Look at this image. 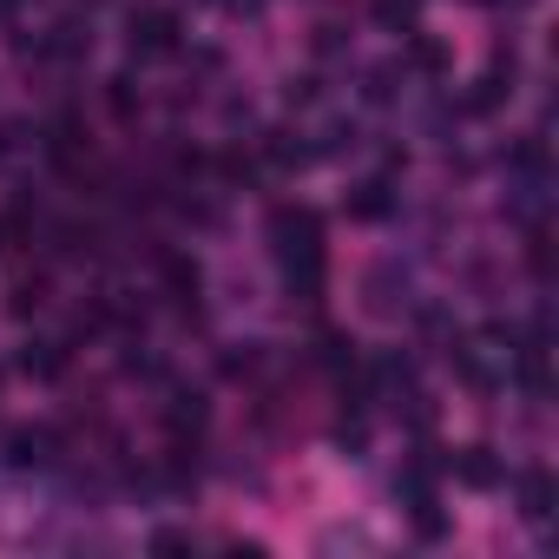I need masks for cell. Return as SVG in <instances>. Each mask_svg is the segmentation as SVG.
Listing matches in <instances>:
<instances>
[{
	"label": "cell",
	"mask_w": 559,
	"mask_h": 559,
	"mask_svg": "<svg viewBox=\"0 0 559 559\" xmlns=\"http://www.w3.org/2000/svg\"><path fill=\"white\" fill-rule=\"evenodd\" d=\"M53 448H60V435H53V428H21V435L8 441L14 467H47V461H53Z\"/></svg>",
	"instance_id": "obj_3"
},
{
	"label": "cell",
	"mask_w": 559,
	"mask_h": 559,
	"mask_svg": "<svg viewBox=\"0 0 559 559\" xmlns=\"http://www.w3.org/2000/svg\"><path fill=\"white\" fill-rule=\"evenodd\" d=\"M270 250H276V270H284L290 297L317 304L323 263H330V250H323V217H317L310 204H284V211L270 217Z\"/></svg>",
	"instance_id": "obj_1"
},
{
	"label": "cell",
	"mask_w": 559,
	"mask_h": 559,
	"mask_svg": "<svg viewBox=\"0 0 559 559\" xmlns=\"http://www.w3.org/2000/svg\"><path fill=\"white\" fill-rule=\"evenodd\" d=\"M520 513H526L533 526H539V520L552 513V480H546L539 467H526V474H520Z\"/></svg>",
	"instance_id": "obj_4"
},
{
	"label": "cell",
	"mask_w": 559,
	"mask_h": 559,
	"mask_svg": "<svg viewBox=\"0 0 559 559\" xmlns=\"http://www.w3.org/2000/svg\"><path fill=\"white\" fill-rule=\"evenodd\" d=\"M461 480H467V487H493V480H500V467L487 461V448H467V454H461Z\"/></svg>",
	"instance_id": "obj_5"
},
{
	"label": "cell",
	"mask_w": 559,
	"mask_h": 559,
	"mask_svg": "<svg viewBox=\"0 0 559 559\" xmlns=\"http://www.w3.org/2000/svg\"><path fill=\"white\" fill-rule=\"evenodd\" d=\"M389 211V191L382 185H362V198H356V217H382Z\"/></svg>",
	"instance_id": "obj_6"
},
{
	"label": "cell",
	"mask_w": 559,
	"mask_h": 559,
	"mask_svg": "<svg viewBox=\"0 0 559 559\" xmlns=\"http://www.w3.org/2000/svg\"><path fill=\"white\" fill-rule=\"evenodd\" d=\"M132 53H139V60L178 53V21H171V14H139V21H132Z\"/></svg>",
	"instance_id": "obj_2"
},
{
	"label": "cell",
	"mask_w": 559,
	"mask_h": 559,
	"mask_svg": "<svg viewBox=\"0 0 559 559\" xmlns=\"http://www.w3.org/2000/svg\"><path fill=\"white\" fill-rule=\"evenodd\" d=\"M191 546V533H152V552H185Z\"/></svg>",
	"instance_id": "obj_7"
}]
</instances>
